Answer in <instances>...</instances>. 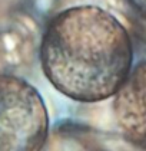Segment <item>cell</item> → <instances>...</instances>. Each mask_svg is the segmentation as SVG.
<instances>
[{
    "mask_svg": "<svg viewBox=\"0 0 146 151\" xmlns=\"http://www.w3.org/2000/svg\"><path fill=\"white\" fill-rule=\"evenodd\" d=\"M133 60L125 26L99 6H75L49 22L40 43L45 76L79 102H98L118 92Z\"/></svg>",
    "mask_w": 146,
    "mask_h": 151,
    "instance_id": "cell-1",
    "label": "cell"
},
{
    "mask_svg": "<svg viewBox=\"0 0 146 151\" xmlns=\"http://www.w3.org/2000/svg\"><path fill=\"white\" fill-rule=\"evenodd\" d=\"M49 116L39 91L19 76L0 73V151H40Z\"/></svg>",
    "mask_w": 146,
    "mask_h": 151,
    "instance_id": "cell-2",
    "label": "cell"
},
{
    "mask_svg": "<svg viewBox=\"0 0 146 151\" xmlns=\"http://www.w3.org/2000/svg\"><path fill=\"white\" fill-rule=\"evenodd\" d=\"M113 114L123 138L146 151V60L130 69L115 93Z\"/></svg>",
    "mask_w": 146,
    "mask_h": 151,
    "instance_id": "cell-3",
    "label": "cell"
},
{
    "mask_svg": "<svg viewBox=\"0 0 146 151\" xmlns=\"http://www.w3.org/2000/svg\"><path fill=\"white\" fill-rule=\"evenodd\" d=\"M40 151H105L89 132L73 127L52 131Z\"/></svg>",
    "mask_w": 146,
    "mask_h": 151,
    "instance_id": "cell-4",
    "label": "cell"
},
{
    "mask_svg": "<svg viewBox=\"0 0 146 151\" xmlns=\"http://www.w3.org/2000/svg\"><path fill=\"white\" fill-rule=\"evenodd\" d=\"M127 1L132 6V9L139 14V17H142L146 22V0H127Z\"/></svg>",
    "mask_w": 146,
    "mask_h": 151,
    "instance_id": "cell-5",
    "label": "cell"
}]
</instances>
